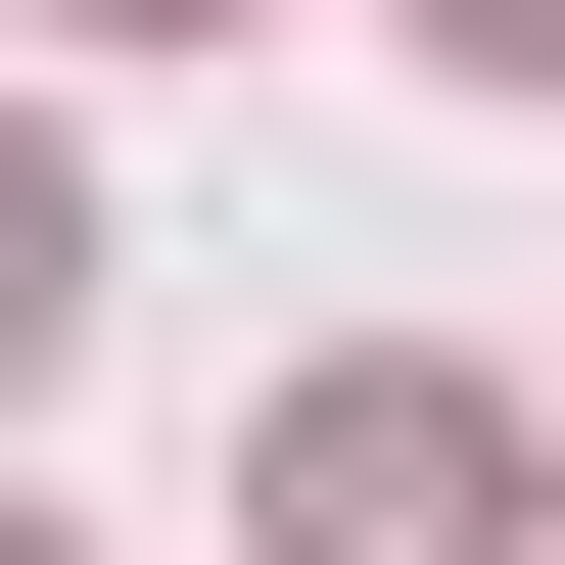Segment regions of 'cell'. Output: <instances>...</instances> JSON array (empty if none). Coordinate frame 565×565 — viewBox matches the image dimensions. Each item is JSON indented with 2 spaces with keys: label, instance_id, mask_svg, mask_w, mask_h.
Returning a JSON list of instances; mask_svg holds the SVG:
<instances>
[{
  "label": "cell",
  "instance_id": "obj_2",
  "mask_svg": "<svg viewBox=\"0 0 565 565\" xmlns=\"http://www.w3.org/2000/svg\"><path fill=\"white\" fill-rule=\"evenodd\" d=\"M47 330H95V236H47V141H0V377H47Z\"/></svg>",
  "mask_w": 565,
  "mask_h": 565
},
{
  "label": "cell",
  "instance_id": "obj_4",
  "mask_svg": "<svg viewBox=\"0 0 565 565\" xmlns=\"http://www.w3.org/2000/svg\"><path fill=\"white\" fill-rule=\"evenodd\" d=\"M95 47H236V0H95Z\"/></svg>",
  "mask_w": 565,
  "mask_h": 565
},
{
  "label": "cell",
  "instance_id": "obj_5",
  "mask_svg": "<svg viewBox=\"0 0 565 565\" xmlns=\"http://www.w3.org/2000/svg\"><path fill=\"white\" fill-rule=\"evenodd\" d=\"M0 565H47V519H0Z\"/></svg>",
  "mask_w": 565,
  "mask_h": 565
},
{
  "label": "cell",
  "instance_id": "obj_3",
  "mask_svg": "<svg viewBox=\"0 0 565 565\" xmlns=\"http://www.w3.org/2000/svg\"><path fill=\"white\" fill-rule=\"evenodd\" d=\"M424 47H471V95H565V0H424Z\"/></svg>",
  "mask_w": 565,
  "mask_h": 565
},
{
  "label": "cell",
  "instance_id": "obj_1",
  "mask_svg": "<svg viewBox=\"0 0 565 565\" xmlns=\"http://www.w3.org/2000/svg\"><path fill=\"white\" fill-rule=\"evenodd\" d=\"M282 519H330V565H471L519 471H471V377H330V424H282Z\"/></svg>",
  "mask_w": 565,
  "mask_h": 565
}]
</instances>
